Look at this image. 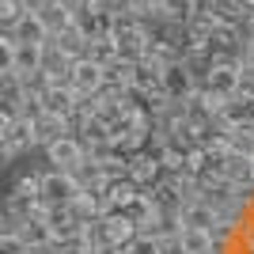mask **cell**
<instances>
[{"instance_id": "ffe728a7", "label": "cell", "mask_w": 254, "mask_h": 254, "mask_svg": "<svg viewBox=\"0 0 254 254\" xmlns=\"http://www.w3.org/2000/svg\"><path fill=\"white\" fill-rule=\"evenodd\" d=\"M171 247L159 239L156 232H140L137 239H129L126 247H122V254H167Z\"/></svg>"}, {"instance_id": "5b68a950", "label": "cell", "mask_w": 254, "mask_h": 254, "mask_svg": "<svg viewBox=\"0 0 254 254\" xmlns=\"http://www.w3.org/2000/svg\"><path fill=\"white\" fill-rule=\"evenodd\" d=\"M84 193L80 179H76L72 171H46L42 175V205H72L76 197Z\"/></svg>"}, {"instance_id": "9c48e42d", "label": "cell", "mask_w": 254, "mask_h": 254, "mask_svg": "<svg viewBox=\"0 0 254 254\" xmlns=\"http://www.w3.org/2000/svg\"><path fill=\"white\" fill-rule=\"evenodd\" d=\"M38 106H42V114L68 118V122H72L76 110H80V95H76V87H72V84H57V87H46V91H42Z\"/></svg>"}, {"instance_id": "52a82bcc", "label": "cell", "mask_w": 254, "mask_h": 254, "mask_svg": "<svg viewBox=\"0 0 254 254\" xmlns=\"http://www.w3.org/2000/svg\"><path fill=\"white\" fill-rule=\"evenodd\" d=\"M46 159L53 163V171H80L87 163V144L84 137H61V140H53L50 148H46Z\"/></svg>"}, {"instance_id": "44dd1931", "label": "cell", "mask_w": 254, "mask_h": 254, "mask_svg": "<svg viewBox=\"0 0 254 254\" xmlns=\"http://www.w3.org/2000/svg\"><path fill=\"white\" fill-rule=\"evenodd\" d=\"M84 57H91V61H99L106 68L110 61H118L122 53H118V46H114V38H91L87 42V50H84Z\"/></svg>"}, {"instance_id": "3957f363", "label": "cell", "mask_w": 254, "mask_h": 254, "mask_svg": "<svg viewBox=\"0 0 254 254\" xmlns=\"http://www.w3.org/2000/svg\"><path fill=\"white\" fill-rule=\"evenodd\" d=\"M197 91H201L197 72H193L182 57H179V61H171V64H163V95H167L171 103H190Z\"/></svg>"}, {"instance_id": "cb8c5ba5", "label": "cell", "mask_w": 254, "mask_h": 254, "mask_svg": "<svg viewBox=\"0 0 254 254\" xmlns=\"http://www.w3.org/2000/svg\"><path fill=\"white\" fill-rule=\"evenodd\" d=\"M235 99H247V103H254V68H247L239 72V91H235Z\"/></svg>"}, {"instance_id": "ba28073f", "label": "cell", "mask_w": 254, "mask_h": 254, "mask_svg": "<svg viewBox=\"0 0 254 254\" xmlns=\"http://www.w3.org/2000/svg\"><path fill=\"white\" fill-rule=\"evenodd\" d=\"M163 140H167V137H163ZM159 148H163V144H159ZM159 148L129 156V179L137 182L140 190H156L159 182H163V159H159Z\"/></svg>"}, {"instance_id": "2e32d148", "label": "cell", "mask_w": 254, "mask_h": 254, "mask_svg": "<svg viewBox=\"0 0 254 254\" xmlns=\"http://www.w3.org/2000/svg\"><path fill=\"white\" fill-rule=\"evenodd\" d=\"M179 254H212L216 251V232H201V228H182L179 224V239H175Z\"/></svg>"}, {"instance_id": "4316f807", "label": "cell", "mask_w": 254, "mask_h": 254, "mask_svg": "<svg viewBox=\"0 0 254 254\" xmlns=\"http://www.w3.org/2000/svg\"><path fill=\"white\" fill-rule=\"evenodd\" d=\"M239 4H243V8H254V0H239Z\"/></svg>"}, {"instance_id": "5bb4252c", "label": "cell", "mask_w": 254, "mask_h": 254, "mask_svg": "<svg viewBox=\"0 0 254 254\" xmlns=\"http://www.w3.org/2000/svg\"><path fill=\"white\" fill-rule=\"evenodd\" d=\"M156 15L179 27H190L201 15V0H156Z\"/></svg>"}, {"instance_id": "7402d4cb", "label": "cell", "mask_w": 254, "mask_h": 254, "mask_svg": "<svg viewBox=\"0 0 254 254\" xmlns=\"http://www.w3.org/2000/svg\"><path fill=\"white\" fill-rule=\"evenodd\" d=\"M228 144H232L235 156H254V126L228 129Z\"/></svg>"}, {"instance_id": "d4e9b609", "label": "cell", "mask_w": 254, "mask_h": 254, "mask_svg": "<svg viewBox=\"0 0 254 254\" xmlns=\"http://www.w3.org/2000/svg\"><path fill=\"white\" fill-rule=\"evenodd\" d=\"M243 64H247V68H254V38H251V42H247V53H243Z\"/></svg>"}, {"instance_id": "6da1fadb", "label": "cell", "mask_w": 254, "mask_h": 254, "mask_svg": "<svg viewBox=\"0 0 254 254\" xmlns=\"http://www.w3.org/2000/svg\"><path fill=\"white\" fill-rule=\"evenodd\" d=\"M110 38H114L118 53H122V57H129V61H144V57L152 53V42H156V38L148 34V27H144L137 15H122Z\"/></svg>"}, {"instance_id": "ac0fdd59", "label": "cell", "mask_w": 254, "mask_h": 254, "mask_svg": "<svg viewBox=\"0 0 254 254\" xmlns=\"http://www.w3.org/2000/svg\"><path fill=\"white\" fill-rule=\"evenodd\" d=\"M46 68V46H34V42H19L15 50V72L19 76H34Z\"/></svg>"}, {"instance_id": "e0dca14e", "label": "cell", "mask_w": 254, "mask_h": 254, "mask_svg": "<svg viewBox=\"0 0 254 254\" xmlns=\"http://www.w3.org/2000/svg\"><path fill=\"white\" fill-rule=\"evenodd\" d=\"M133 76H137V61L129 57H118V61L106 64V91H133Z\"/></svg>"}, {"instance_id": "603a6c76", "label": "cell", "mask_w": 254, "mask_h": 254, "mask_svg": "<svg viewBox=\"0 0 254 254\" xmlns=\"http://www.w3.org/2000/svg\"><path fill=\"white\" fill-rule=\"evenodd\" d=\"M23 15H27V0H0V23H4V31H11Z\"/></svg>"}, {"instance_id": "277c9868", "label": "cell", "mask_w": 254, "mask_h": 254, "mask_svg": "<svg viewBox=\"0 0 254 254\" xmlns=\"http://www.w3.org/2000/svg\"><path fill=\"white\" fill-rule=\"evenodd\" d=\"M68 84L76 87L80 99H95L106 91V68L91 57H76L72 61V72H68Z\"/></svg>"}, {"instance_id": "484cf974", "label": "cell", "mask_w": 254, "mask_h": 254, "mask_svg": "<svg viewBox=\"0 0 254 254\" xmlns=\"http://www.w3.org/2000/svg\"><path fill=\"white\" fill-rule=\"evenodd\" d=\"M243 27H247V38H254V8H247V23Z\"/></svg>"}, {"instance_id": "9a60e30c", "label": "cell", "mask_w": 254, "mask_h": 254, "mask_svg": "<svg viewBox=\"0 0 254 254\" xmlns=\"http://www.w3.org/2000/svg\"><path fill=\"white\" fill-rule=\"evenodd\" d=\"M239 126H254V103L247 99H228L216 114V129L228 133V129H239Z\"/></svg>"}, {"instance_id": "d6986e66", "label": "cell", "mask_w": 254, "mask_h": 254, "mask_svg": "<svg viewBox=\"0 0 254 254\" xmlns=\"http://www.w3.org/2000/svg\"><path fill=\"white\" fill-rule=\"evenodd\" d=\"M34 126H38V144H42V148H50L53 140H61V137L72 133V122H68V118H53V114H38Z\"/></svg>"}, {"instance_id": "8fae6325", "label": "cell", "mask_w": 254, "mask_h": 254, "mask_svg": "<svg viewBox=\"0 0 254 254\" xmlns=\"http://www.w3.org/2000/svg\"><path fill=\"white\" fill-rule=\"evenodd\" d=\"M137 235H140V228L129 220L126 212H106L103 216V247L122 251V247H126L129 239H137Z\"/></svg>"}, {"instance_id": "4fadbf2b", "label": "cell", "mask_w": 254, "mask_h": 254, "mask_svg": "<svg viewBox=\"0 0 254 254\" xmlns=\"http://www.w3.org/2000/svg\"><path fill=\"white\" fill-rule=\"evenodd\" d=\"M11 31H15L19 42H34V46H50L53 42V31H50V23H46L42 11H27Z\"/></svg>"}, {"instance_id": "7c38bea8", "label": "cell", "mask_w": 254, "mask_h": 254, "mask_svg": "<svg viewBox=\"0 0 254 254\" xmlns=\"http://www.w3.org/2000/svg\"><path fill=\"white\" fill-rule=\"evenodd\" d=\"M220 175L232 182L235 190H254V156H235V152H228Z\"/></svg>"}, {"instance_id": "7a4b0ae2", "label": "cell", "mask_w": 254, "mask_h": 254, "mask_svg": "<svg viewBox=\"0 0 254 254\" xmlns=\"http://www.w3.org/2000/svg\"><path fill=\"white\" fill-rule=\"evenodd\" d=\"M239 72H243V61H239V57H216L212 68L201 80V91H209V95H216L220 103H228V99H235V91H239Z\"/></svg>"}, {"instance_id": "83f0119b", "label": "cell", "mask_w": 254, "mask_h": 254, "mask_svg": "<svg viewBox=\"0 0 254 254\" xmlns=\"http://www.w3.org/2000/svg\"><path fill=\"white\" fill-rule=\"evenodd\" d=\"M209 4H216V0H201V8H209Z\"/></svg>"}, {"instance_id": "8992f818", "label": "cell", "mask_w": 254, "mask_h": 254, "mask_svg": "<svg viewBox=\"0 0 254 254\" xmlns=\"http://www.w3.org/2000/svg\"><path fill=\"white\" fill-rule=\"evenodd\" d=\"M34 144H38V126H34L31 114H19L8 129H0V152H4V159H15L19 152L34 148Z\"/></svg>"}, {"instance_id": "30bf717a", "label": "cell", "mask_w": 254, "mask_h": 254, "mask_svg": "<svg viewBox=\"0 0 254 254\" xmlns=\"http://www.w3.org/2000/svg\"><path fill=\"white\" fill-rule=\"evenodd\" d=\"M179 224L182 228H201V232H216L220 228V209L205 197H190L179 209Z\"/></svg>"}]
</instances>
